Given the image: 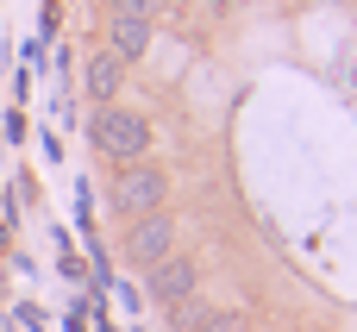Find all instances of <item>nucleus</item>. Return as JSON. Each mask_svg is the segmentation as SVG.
Instances as JSON below:
<instances>
[{
	"instance_id": "obj_6",
	"label": "nucleus",
	"mask_w": 357,
	"mask_h": 332,
	"mask_svg": "<svg viewBox=\"0 0 357 332\" xmlns=\"http://www.w3.org/2000/svg\"><path fill=\"white\" fill-rule=\"evenodd\" d=\"M151 38H157L151 19H126V13H113V25H107V50H113L119 63H138V56L151 50Z\"/></svg>"
},
{
	"instance_id": "obj_4",
	"label": "nucleus",
	"mask_w": 357,
	"mask_h": 332,
	"mask_svg": "<svg viewBox=\"0 0 357 332\" xmlns=\"http://www.w3.org/2000/svg\"><path fill=\"white\" fill-rule=\"evenodd\" d=\"M169 320H176V332H238L245 326V308L238 301H201V289H195L188 301L169 308Z\"/></svg>"
},
{
	"instance_id": "obj_5",
	"label": "nucleus",
	"mask_w": 357,
	"mask_h": 332,
	"mask_svg": "<svg viewBox=\"0 0 357 332\" xmlns=\"http://www.w3.org/2000/svg\"><path fill=\"white\" fill-rule=\"evenodd\" d=\"M144 289H151L163 308H176V301H188V295L201 289V270H195L188 257H176V251H169L163 264H151V270H144Z\"/></svg>"
},
{
	"instance_id": "obj_1",
	"label": "nucleus",
	"mask_w": 357,
	"mask_h": 332,
	"mask_svg": "<svg viewBox=\"0 0 357 332\" xmlns=\"http://www.w3.org/2000/svg\"><path fill=\"white\" fill-rule=\"evenodd\" d=\"M94 151H107L119 169H126V163H144V151H151V119H144L138 107H119V100L94 107Z\"/></svg>"
},
{
	"instance_id": "obj_8",
	"label": "nucleus",
	"mask_w": 357,
	"mask_h": 332,
	"mask_svg": "<svg viewBox=\"0 0 357 332\" xmlns=\"http://www.w3.org/2000/svg\"><path fill=\"white\" fill-rule=\"evenodd\" d=\"M163 6H169V0H113V13H126V19H151V25L163 19Z\"/></svg>"
},
{
	"instance_id": "obj_2",
	"label": "nucleus",
	"mask_w": 357,
	"mask_h": 332,
	"mask_svg": "<svg viewBox=\"0 0 357 332\" xmlns=\"http://www.w3.org/2000/svg\"><path fill=\"white\" fill-rule=\"evenodd\" d=\"M163 195H169V182H163L151 163H126V169H119V182H113V207H119V213H132V220H138V213H157V207H163Z\"/></svg>"
},
{
	"instance_id": "obj_7",
	"label": "nucleus",
	"mask_w": 357,
	"mask_h": 332,
	"mask_svg": "<svg viewBox=\"0 0 357 332\" xmlns=\"http://www.w3.org/2000/svg\"><path fill=\"white\" fill-rule=\"evenodd\" d=\"M119 75H126V63H119V56H113L107 44H100V50L88 56V69H82V82H88V94H94L100 107H107V100L119 94Z\"/></svg>"
},
{
	"instance_id": "obj_3",
	"label": "nucleus",
	"mask_w": 357,
	"mask_h": 332,
	"mask_svg": "<svg viewBox=\"0 0 357 332\" xmlns=\"http://www.w3.org/2000/svg\"><path fill=\"white\" fill-rule=\"evenodd\" d=\"M176 251V220L157 207V213H138L132 220V232H126V257L138 264V270H151V264H163Z\"/></svg>"
},
{
	"instance_id": "obj_9",
	"label": "nucleus",
	"mask_w": 357,
	"mask_h": 332,
	"mask_svg": "<svg viewBox=\"0 0 357 332\" xmlns=\"http://www.w3.org/2000/svg\"><path fill=\"white\" fill-rule=\"evenodd\" d=\"M226 6H232V0H213V13H226Z\"/></svg>"
}]
</instances>
